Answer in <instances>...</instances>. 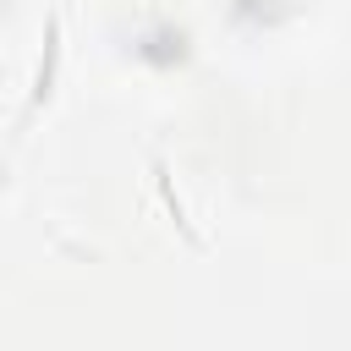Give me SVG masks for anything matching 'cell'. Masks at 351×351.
<instances>
[{
	"instance_id": "6da1fadb",
	"label": "cell",
	"mask_w": 351,
	"mask_h": 351,
	"mask_svg": "<svg viewBox=\"0 0 351 351\" xmlns=\"http://www.w3.org/2000/svg\"><path fill=\"white\" fill-rule=\"evenodd\" d=\"M55 71H60V16L49 11V16H44V55H38V71H33V93H27V110L49 104V93H55Z\"/></svg>"
},
{
	"instance_id": "7a4b0ae2",
	"label": "cell",
	"mask_w": 351,
	"mask_h": 351,
	"mask_svg": "<svg viewBox=\"0 0 351 351\" xmlns=\"http://www.w3.org/2000/svg\"><path fill=\"white\" fill-rule=\"evenodd\" d=\"M154 186H159V203H165V214L176 219V230H181L192 247H203V236L192 230V219H186V208H181V197H176V181H170V170H165V165H154Z\"/></svg>"
}]
</instances>
